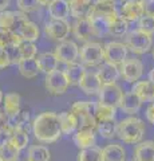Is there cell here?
<instances>
[{"mask_svg": "<svg viewBox=\"0 0 154 161\" xmlns=\"http://www.w3.org/2000/svg\"><path fill=\"white\" fill-rule=\"evenodd\" d=\"M0 161H3V160H2V158H0Z\"/></svg>", "mask_w": 154, "mask_h": 161, "instance_id": "f5cc1de1", "label": "cell"}, {"mask_svg": "<svg viewBox=\"0 0 154 161\" xmlns=\"http://www.w3.org/2000/svg\"><path fill=\"white\" fill-rule=\"evenodd\" d=\"M28 16L26 12L23 11H2L0 12V27L6 28L8 31L16 34L20 31L24 23L28 22Z\"/></svg>", "mask_w": 154, "mask_h": 161, "instance_id": "52a82bcc", "label": "cell"}, {"mask_svg": "<svg viewBox=\"0 0 154 161\" xmlns=\"http://www.w3.org/2000/svg\"><path fill=\"white\" fill-rule=\"evenodd\" d=\"M71 112L78 118V129L97 130L95 118V103L88 101H78L71 106Z\"/></svg>", "mask_w": 154, "mask_h": 161, "instance_id": "3957f363", "label": "cell"}, {"mask_svg": "<svg viewBox=\"0 0 154 161\" xmlns=\"http://www.w3.org/2000/svg\"><path fill=\"white\" fill-rule=\"evenodd\" d=\"M149 80L154 83V69L150 70V73H149Z\"/></svg>", "mask_w": 154, "mask_h": 161, "instance_id": "f907efd6", "label": "cell"}, {"mask_svg": "<svg viewBox=\"0 0 154 161\" xmlns=\"http://www.w3.org/2000/svg\"><path fill=\"white\" fill-rule=\"evenodd\" d=\"M146 118H147L149 122L154 125V101H153V103L149 105V108L146 109Z\"/></svg>", "mask_w": 154, "mask_h": 161, "instance_id": "f6af8a7d", "label": "cell"}, {"mask_svg": "<svg viewBox=\"0 0 154 161\" xmlns=\"http://www.w3.org/2000/svg\"><path fill=\"white\" fill-rule=\"evenodd\" d=\"M4 112L8 121L13 119L22 112L20 110V95L18 93H8L4 95Z\"/></svg>", "mask_w": 154, "mask_h": 161, "instance_id": "d6986e66", "label": "cell"}, {"mask_svg": "<svg viewBox=\"0 0 154 161\" xmlns=\"http://www.w3.org/2000/svg\"><path fill=\"white\" fill-rule=\"evenodd\" d=\"M123 2H125V0H123Z\"/></svg>", "mask_w": 154, "mask_h": 161, "instance_id": "db71d44e", "label": "cell"}, {"mask_svg": "<svg viewBox=\"0 0 154 161\" xmlns=\"http://www.w3.org/2000/svg\"><path fill=\"white\" fill-rule=\"evenodd\" d=\"M19 150L18 148H15L12 142L9 141V138L4 140L0 144V158L3 161H18L19 158Z\"/></svg>", "mask_w": 154, "mask_h": 161, "instance_id": "4dcf8cb0", "label": "cell"}, {"mask_svg": "<svg viewBox=\"0 0 154 161\" xmlns=\"http://www.w3.org/2000/svg\"><path fill=\"white\" fill-rule=\"evenodd\" d=\"M0 115H6V112H4V95L0 90Z\"/></svg>", "mask_w": 154, "mask_h": 161, "instance_id": "c3c4849f", "label": "cell"}, {"mask_svg": "<svg viewBox=\"0 0 154 161\" xmlns=\"http://www.w3.org/2000/svg\"><path fill=\"white\" fill-rule=\"evenodd\" d=\"M71 31L74 34V36H75L78 40H81V42H88V40L91 39L94 34V27H93V23L91 20L88 19L87 16L84 18H79L75 20V23L72 24L71 27Z\"/></svg>", "mask_w": 154, "mask_h": 161, "instance_id": "9a60e30c", "label": "cell"}, {"mask_svg": "<svg viewBox=\"0 0 154 161\" xmlns=\"http://www.w3.org/2000/svg\"><path fill=\"white\" fill-rule=\"evenodd\" d=\"M32 132L38 141L44 144H51L63 134L59 114L54 112H44L34 119Z\"/></svg>", "mask_w": 154, "mask_h": 161, "instance_id": "6da1fadb", "label": "cell"}, {"mask_svg": "<svg viewBox=\"0 0 154 161\" xmlns=\"http://www.w3.org/2000/svg\"><path fill=\"white\" fill-rule=\"evenodd\" d=\"M119 73H121V77L126 82L135 83L142 77L143 64L141 63V60H138L135 58H126L119 64Z\"/></svg>", "mask_w": 154, "mask_h": 161, "instance_id": "8fae6325", "label": "cell"}, {"mask_svg": "<svg viewBox=\"0 0 154 161\" xmlns=\"http://www.w3.org/2000/svg\"><path fill=\"white\" fill-rule=\"evenodd\" d=\"M39 28L35 23H32L31 20H28L27 23L23 24L20 31L18 32V36L22 40H28V42H35L39 38Z\"/></svg>", "mask_w": 154, "mask_h": 161, "instance_id": "1f68e13d", "label": "cell"}, {"mask_svg": "<svg viewBox=\"0 0 154 161\" xmlns=\"http://www.w3.org/2000/svg\"><path fill=\"white\" fill-rule=\"evenodd\" d=\"M86 71L87 70L84 69V64L77 63V62L66 64V69H64V73H66L68 80H70L71 86H79V83H81V80L83 79Z\"/></svg>", "mask_w": 154, "mask_h": 161, "instance_id": "ffe728a7", "label": "cell"}, {"mask_svg": "<svg viewBox=\"0 0 154 161\" xmlns=\"http://www.w3.org/2000/svg\"><path fill=\"white\" fill-rule=\"evenodd\" d=\"M19 47H20V51H22V57L23 59H27V58H35L38 48L35 46L34 42H28V40H22L19 43Z\"/></svg>", "mask_w": 154, "mask_h": 161, "instance_id": "b9f144b4", "label": "cell"}, {"mask_svg": "<svg viewBox=\"0 0 154 161\" xmlns=\"http://www.w3.org/2000/svg\"><path fill=\"white\" fill-rule=\"evenodd\" d=\"M18 67H19V71H20V74L24 78H35V77H38V74L40 73V69H39L36 58L22 59L20 62H19Z\"/></svg>", "mask_w": 154, "mask_h": 161, "instance_id": "4316f807", "label": "cell"}, {"mask_svg": "<svg viewBox=\"0 0 154 161\" xmlns=\"http://www.w3.org/2000/svg\"><path fill=\"white\" fill-rule=\"evenodd\" d=\"M117 0H95L91 4L88 18H97V16H105L111 18L117 15Z\"/></svg>", "mask_w": 154, "mask_h": 161, "instance_id": "5bb4252c", "label": "cell"}, {"mask_svg": "<svg viewBox=\"0 0 154 161\" xmlns=\"http://www.w3.org/2000/svg\"><path fill=\"white\" fill-rule=\"evenodd\" d=\"M74 142L79 149L90 148L95 145V130L90 129H78L74 134Z\"/></svg>", "mask_w": 154, "mask_h": 161, "instance_id": "44dd1931", "label": "cell"}, {"mask_svg": "<svg viewBox=\"0 0 154 161\" xmlns=\"http://www.w3.org/2000/svg\"><path fill=\"white\" fill-rule=\"evenodd\" d=\"M59 119H61L62 133L71 134L78 129V118L71 110L70 112H62L59 114Z\"/></svg>", "mask_w": 154, "mask_h": 161, "instance_id": "f1b7e54d", "label": "cell"}, {"mask_svg": "<svg viewBox=\"0 0 154 161\" xmlns=\"http://www.w3.org/2000/svg\"><path fill=\"white\" fill-rule=\"evenodd\" d=\"M9 141L12 142L15 148H18L19 150H22L27 147L29 137H28V130H24L20 128H15L12 130V134L9 136Z\"/></svg>", "mask_w": 154, "mask_h": 161, "instance_id": "d6a6232c", "label": "cell"}, {"mask_svg": "<svg viewBox=\"0 0 154 161\" xmlns=\"http://www.w3.org/2000/svg\"><path fill=\"white\" fill-rule=\"evenodd\" d=\"M50 150L43 145H34L28 149V161H48Z\"/></svg>", "mask_w": 154, "mask_h": 161, "instance_id": "d590c367", "label": "cell"}, {"mask_svg": "<svg viewBox=\"0 0 154 161\" xmlns=\"http://www.w3.org/2000/svg\"><path fill=\"white\" fill-rule=\"evenodd\" d=\"M78 161H103L102 149H99L95 145L81 149V152L78 153Z\"/></svg>", "mask_w": 154, "mask_h": 161, "instance_id": "836d02e7", "label": "cell"}, {"mask_svg": "<svg viewBox=\"0 0 154 161\" xmlns=\"http://www.w3.org/2000/svg\"><path fill=\"white\" fill-rule=\"evenodd\" d=\"M71 31V26L66 19H51L44 26V32L54 42H62L66 40Z\"/></svg>", "mask_w": 154, "mask_h": 161, "instance_id": "ba28073f", "label": "cell"}, {"mask_svg": "<svg viewBox=\"0 0 154 161\" xmlns=\"http://www.w3.org/2000/svg\"><path fill=\"white\" fill-rule=\"evenodd\" d=\"M122 97H123V92L117 83L102 85L101 92H99V103L117 109L121 105Z\"/></svg>", "mask_w": 154, "mask_h": 161, "instance_id": "30bf717a", "label": "cell"}, {"mask_svg": "<svg viewBox=\"0 0 154 161\" xmlns=\"http://www.w3.org/2000/svg\"><path fill=\"white\" fill-rule=\"evenodd\" d=\"M138 30L146 32L149 35H154V16L145 14L138 19Z\"/></svg>", "mask_w": 154, "mask_h": 161, "instance_id": "ab89813d", "label": "cell"}, {"mask_svg": "<svg viewBox=\"0 0 154 161\" xmlns=\"http://www.w3.org/2000/svg\"><path fill=\"white\" fill-rule=\"evenodd\" d=\"M9 4H11V0H0V12L6 11L9 7Z\"/></svg>", "mask_w": 154, "mask_h": 161, "instance_id": "7dc6e473", "label": "cell"}, {"mask_svg": "<svg viewBox=\"0 0 154 161\" xmlns=\"http://www.w3.org/2000/svg\"><path fill=\"white\" fill-rule=\"evenodd\" d=\"M127 51L129 48L126 46V43L107 42L103 46V58H105V62L119 66L127 58Z\"/></svg>", "mask_w": 154, "mask_h": 161, "instance_id": "9c48e42d", "label": "cell"}, {"mask_svg": "<svg viewBox=\"0 0 154 161\" xmlns=\"http://www.w3.org/2000/svg\"><path fill=\"white\" fill-rule=\"evenodd\" d=\"M36 60L40 71H43L44 74H48L58 69L59 60L56 58L55 53H42L40 55H38Z\"/></svg>", "mask_w": 154, "mask_h": 161, "instance_id": "d4e9b609", "label": "cell"}, {"mask_svg": "<svg viewBox=\"0 0 154 161\" xmlns=\"http://www.w3.org/2000/svg\"><path fill=\"white\" fill-rule=\"evenodd\" d=\"M103 161H126V152L121 145L110 144L102 149Z\"/></svg>", "mask_w": 154, "mask_h": 161, "instance_id": "484cf974", "label": "cell"}, {"mask_svg": "<svg viewBox=\"0 0 154 161\" xmlns=\"http://www.w3.org/2000/svg\"><path fill=\"white\" fill-rule=\"evenodd\" d=\"M22 39L16 34L0 27V48H6L11 43H20Z\"/></svg>", "mask_w": 154, "mask_h": 161, "instance_id": "f35d334b", "label": "cell"}, {"mask_svg": "<svg viewBox=\"0 0 154 161\" xmlns=\"http://www.w3.org/2000/svg\"><path fill=\"white\" fill-rule=\"evenodd\" d=\"M145 8H146V14L154 16V0H150V2H145Z\"/></svg>", "mask_w": 154, "mask_h": 161, "instance_id": "bcb514c9", "label": "cell"}, {"mask_svg": "<svg viewBox=\"0 0 154 161\" xmlns=\"http://www.w3.org/2000/svg\"><path fill=\"white\" fill-rule=\"evenodd\" d=\"M153 35H149L141 30H134L126 36V46L134 54H145L153 46Z\"/></svg>", "mask_w": 154, "mask_h": 161, "instance_id": "5b68a950", "label": "cell"}, {"mask_svg": "<svg viewBox=\"0 0 154 161\" xmlns=\"http://www.w3.org/2000/svg\"><path fill=\"white\" fill-rule=\"evenodd\" d=\"M79 58L84 66H99L105 58H103V46L99 42L88 40L79 48Z\"/></svg>", "mask_w": 154, "mask_h": 161, "instance_id": "277c9868", "label": "cell"}, {"mask_svg": "<svg viewBox=\"0 0 154 161\" xmlns=\"http://www.w3.org/2000/svg\"><path fill=\"white\" fill-rule=\"evenodd\" d=\"M145 134V125L137 117H127L117 125V136L123 142L138 144Z\"/></svg>", "mask_w": 154, "mask_h": 161, "instance_id": "7a4b0ae2", "label": "cell"}, {"mask_svg": "<svg viewBox=\"0 0 154 161\" xmlns=\"http://www.w3.org/2000/svg\"><path fill=\"white\" fill-rule=\"evenodd\" d=\"M27 161H28V160H27Z\"/></svg>", "mask_w": 154, "mask_h": 161, "instance_id": "11a10c76", "label": "cell"}, {"mask_svg": "<svg viewBox=\"0 0 154 161\" xmlns=\"http://www.w3.org/2000/svg\"><path fill=\"white\" fill-rule=\"evenodd\" d=\"M98 77L101 79L102 85H107V83H115L117 79L121 77V73H119V66L115 64H111L109 62L101 63L98 69Z\"/></svg>", "mask_w": 154, "mask_h": 161, "instance_id": "e0dca14e", "label": "cell"}, {"mask_svg": "<svg viewBox=\"0 0 154 161\" xmlns=\"http://www.w3.org/2000/svg\"><path fill=\"white\" fill-rule=\"evenodd\" d=\"M97 130L102 137L111 138L117 134V125L114 122V119L113 121H102V122H98Z\"/></svg>", "mask_w": 154, "mask_h": 161, "instance_id": "74e56055", "label": "cell"}, {"mask_svg": "<svg viewBox=\"0 0 154 161\" xmlns=\"http://www.w3.org/2000/svg\"><path fill=\"white\" fill-rule=\"evenodd\" d=\"M16 4L20 11L29 14V12H34L40 7V3L39 0H16Z\"/></svg>", "mask_w": 154, "mask_h": 161, "instance_id": "7bdbcfd3", "label": "cell"}, {"mask_svg": "<svg viewBox=\"0 0 154 161\" xmlns=\"http://www.w3.org/2000/svg\"><path fill=\"white\" fill-rule=\"evenodd\" d=\"M44 86L46 90L48 92V94L51 95H61L67 92L68 86L70 85V80H68L64 70H54V71L46 74V79H44Z\"/></svg>", "mask_w": 154, "mask_h": 161, "instance_id": "8992f818", "label": "cell"}, {"mask_svg": "<svg viewBox=\"0 0 154 161\" xmlns=\"http://www.w3.org/2000/svg\"><path fill=\"white\" fill-rule=\"evenodd\" d=\"M88 18V16H87ZM113 18V16H111ZM111 18H105V16H97V18H88L93 23L94 27V34L97 36H102V35L109 34V23H110Z\"/></svg>", "mask_w": 154, "mask_h": 161, "instance_id": "8d00e7d4", "label": "cell"}, {"mask_svg": "<svg viewBox=\"0 0 154 161\" xmlns=\"http://www.w3.org/2000/svg\"><path fill=\"white\" fill-rule=\"evenodd\" d=\"M8 54L9 60H11V64H19V62L23 59L22 57V51H20V47H19V43H11L4 48Z\"/></svg>", "mask_w": 154, "mask_h": 161, "instance_id": "60d3db41", "label": "cell"}, {"mask_svg": "<svg viewBox=\"0 0 154 161\" xmlns=\"http://www.w3.org/2000/svg\"><path fill=\"white\" fill-rule=\"evenodd\" d=\"M55 55L59 62L64 64L77 62L79 58V47L72 40H62L55 48Z\"/></svg>", "mask_w": 154, "mask_h": 161, "instance_id": "7c38bea8", "label": "cell"}, {"mask_svg": "<svg viewBox=\"0 0 154 161\" xmlns=\"http://www.w3.org/2000/svg\"><path fill=\"white\" fill-rule=\"evenodd\" d=\"M119 14L126 20H129V22L138 20L141 16H143L146 14L145 2H142V0H125Z\"/></svg>", "mask_w": 154, "mask_h": 161, "instance_id": "4fadbf2b", "label": "cell"}, {"mask_svg": "<svg viewBox=\"0 0 154 161\" xmlns=\"http://www.w3.org/2000/svg\"><path fill=\"white\" fill-rule=\"evenodd\" d=\"M70 4V14L75 19L87 16L91 8V0H67Z\"/></svg>", "mask_w": 154, "mask_h": 161, "instance_id": "83f0119b", "label": "cell"}, {"mask_svg": "<svg viewBox=\"0 0 154 161\" xmlns=\"http://www.w3.org/2000/svg\"><path fill=\"white\" fill-rule=\"evenodd\" d=\"M95 118L97 122L115 119V108L106 106L102 103H95Z\"/></svg>", "mask_w": 154, "mask_h": 161, "instance_id": "e575fe53", "label": "cell"}, {"mask_svg": "<svg viewBox=\"0 0 154 161\" xmlns=\"http://www.w3.org/2000/svg\"><path fill=\"white\" fill-rule=\"evenodd\" d=\"M133 92H135L142 101H154V83L150 80H137Z\"/></svg>", "mask_w": 154, "mask_h": 161, "instance_id": "f546056e", "label": "cell"}, {"mask_svg": "<svg viewBox=\"0 0 154 161\" xmlns=\"http://www.w3.org/2000/svg\"><path fill=\"white\" fill-rule=\"evenodd\" d=\"M9 64H11V60H9L7 51L4 48H0V69H6Z\"/></svg>", "mask_w": 154, "mask_h": 161, "instance_id": "ee69618b", "label": "cell"}, {"mask_svg": "<svg viewBox=\"0 0 154 161\" xmlns=\"http://www.w3.org/2000/svg\"><path fill=\"white\" fill-rule=\"evenodd\" d=\"M134 161H154V142H140L134 149Z\"/></svg>", "mask_w": 154, "mask_h": 161, "instance_id": "603a6c76", "label": "cell"}, {"mask_svg": "<svg viewBox=\"0 0 154 161\" xmlns=\"http://www.w3.org/2000/svg\"><path fill=\"white\" fill-rule=\"evenodd\" d=\"M51 19H67L70 15V4L67 0H55L47 7Z\"/></svg>", "mask_w": 154, "mask_h": 161, "instance_id": "cb8c5ba5", "label": "cell"}, {"mask_svg": "<svg viewBox=\"0 0 154 161\" xmlns=\"http://www.w3.org/2000/svg\"><path fill=\"white\" fill-rule=\"evenodd\" d=\"M129 31V20H126L121 14H117L110 19L109 23V34L114 36H123Z\"/></svg>", "mask_w": 154, "mask_h": 161, "instance_id": "7402d4cb", "label": "cell"}, {"mask_svg": "<svg viewBox=\"0 0 154 161\" xmlns=\"http://www.w3.org/2000/svg\"><path fill=\"white\" fill-rule=\"evenodd\" d=\"M153 58H154V47H153Z\"/></svg>", "mask_w": 154, "mask_h": 161, "instance_id": "816d5d0a", "label": "cell"}, {"mask_svg": "<svg viewBox=\"0 0 154 161\" xmlns=\"http://www.w3.org/2000/svg\"><path fill=\"white\" fill-rule=\"evenodd\" d=\"M79 87L86 94L93 95V94H99L102 87V82L99 79L97 71H86L83 79L79 83Z\"/></svg>", "mask_w": 154, "mask_h": 161, "instance_id": "2e32d148", "label": "cell"}, {"mask_svg": "<svg viewBox=\"0 0 154 161\" xmlns=\"http://www.w3.org/2000/svg\"><path fill=\"white\" fill-rule=\"evenodd\" d=\"M55 0H39V3H40V6H46V7H48L51 3H54Z\"/></svg>", "mask_w": 154, "mask_h": 161, "instance_id": "681fc988", "label": "cell"}, {"mask_svg": "<svg viewBox=\"0 0 154 161\" xmlns=\"http://www.w3.org/2000/svg\"><path fill=\"white\" fill-rule=\"evenodd\" d=\"M142 102H143V101L141 99L140 95L131 90V92L123 94L119 108H121L123 112L127 113V114H135L138 110H140Z\"/></svg>", "mask_w": 154, "mask_h": 161, "instance_id": "ac0fdd59", "label": "cell"}]
</instances>
